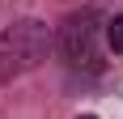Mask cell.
<instances>
[{
    "label": "cell",
    "mask_w": 123,
    "mask_h": 119,
    "mask_svg": "<svg viewBox=\"0 0 123 119\" xmlns=\"http://www.w3.org/2000/svg\"><path fill=\"white\" fill-rule=\"evenodd\" d=\"M55 47L72 72H102V13L98 9L68 13L55 34Z\"/></svg>",
    "instance_id": "2"
},
{
    "label": "cell",
    "mask_w": 123,
    "mask_h": 119,
    "mask_svg": "<svg viewBox=\"0 0 123 119\" xmlns=\"http://www.w3.org/2000/svg\"><path fill=\"white\" fill-rule=\"evenodd\" d=\"M81 119H93V115H81Z\"/></svg>",
    "instance_id": "4"
},
{
    "label": "cell",
    "mask_w": 123,
    "mask_h": 119,
    "mask_svg": "<svg viewBox=\"0 0 123 119\" xmlns=\"http://www.w3.org/2000/svg\"><path fill=\"white\" fill-rule=\"evenodd\" d=\"M106 43H111V51H115V55H123V13L115 17L111 26H106Z\"/></svg>",
    "instance_id": "3"
},
{
    "label": "cell",
    "mask_w": 123,
    "mask_h": 119,
    "mask_svg": "<svg viewBox=\"0 0 123 119\" xmlns=\"http://www.w3.org/2000/svg\"><path fill=\"white\" fill-rule=\"evenodd\" d=\"M51 51V30L34 17L13 21L9 30H0V85H9L13 77L38 68Z\"/></svg>",
    "instance_id": "1"
}]
</instances>
